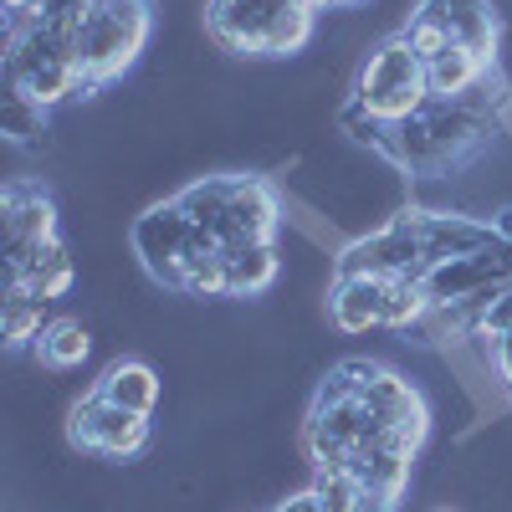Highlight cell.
I'll return each instance as SVG.
<instances>
[{"label":"cell","mask_w":512,"mask_h":512,"mask_svg":"<svg viewBox=\"0 0 512 512\" xmlns=\"http://www.w3.org/2000/svg\"><path fill=\"white\" fill-rule=\"evenodd\" d=\"M354 108H364L379 123H405L431 108V88H425V62L405 36H390L364 57L359 82H354Z\"/></svg>","instance_id":"6da1fadb"},{"label":"cell","mask_w":512,"mask_h":512,"mask_svg":"<svg viewBox=\"0 0 512 512\" xmlns=\"http://www.w3.org/2000/svg\"><path fill=\"white\" fill-rule=\"evenodd\" d=\"M492 231H497L502 241H512V205H507V210H497V216H492Z\"/></svg>","instance_id":"ffe728a7"},{"label":"cell","mask_w":512,"mask_h":512,"mask_svg":"<svg viewBox=\"0 0 512 512\" xmlns=\"http://www.w3.org/2000/svg\"><path fill=\"white\" fill-rule=\"evenodd\" d=\"M277 512H323V502H318L313 492H303V497H292V502H282Z\"/></svg>","instance_id":"d6986e66"},{"label":"cell","mask_w":512,"mask_h":512,"mask_svg":"<svg viewBox=\"0 0 512 512\" xmlns=\"http://www.w3.org/2000/svg\"><path fill=\"white\" fill-rule=\"evenodd\" d=\"M313 497L323 502V512H364V487L354 482V472H318Z\"/></svg>","instance_id":"9a60e30c"},{"label":"cell","mask_w":512,"mask_h":512,"mask_svg":"<svg viewBox=\"0 0 512 512\" xmlns=\"http://www.w3.org/2000/svg\"><path fill=\"white\" fill-rule=\"evenodd\" d=\"M31 349H36V359L47 364V369H77L82 359L93 354V333L82 328L77 318H52Z\"/></svg>","instance_id":"7c38bea8"},{"label":"cell","mask_w":512,"mask_h":512,"mask_svg":"<svg viewBox=\"0 0 512 512\" xmlns=\"http://www.w3.org/2000/svg\"><path fill=\"white\" fill-rule=\"evenodd\" d=\"M41 118H47V108H36V103L21 98V93H6V113H0V128H6V139L26 144L31 134H41Z\"/></svg>","instance_id":"ac0fdd59"},{"label":"cell","mask_w":512,"mask_h":512,"mask_svg":"<svg viewBox=\"0 0 512 512\" xmlns=\"http://www.w3.org/2000/svg\"><path fill=\"white\" fill-rule=\"evenodd\" d=\"M507 333H512V282H502L482 297V318H477L472 338H507Z\"/></svg>","instance_id":"e0dca14e"},{"label":"cell","mask_w":512,"mask_h":512,"mask_svg":"<svg viewBox=\"0 0 512 512\" xmlns=\"http://www.w3.org/2000/svg\"><path fill=\"white\" fill-rule=\"evenodd\" d=\"M328 318L338 333L384 328V277H333Z\"/></svg>","instance_id":"ba28073f"},{"label":"cell","mask_w":512,"mask_h":512,"mask_svg":"<svg viewBox=\"0 0 512 512\" xmlns=\"http://www.w3.org/2000/svg\"><path fill=\"white\" fill-rule=\"evenodd\" d=\"M72 446L93 451V456H108V461H128L149 446V415H134V410H118L108 405L98 390L88 400L72 405V425H67Z\"/></svg>","instance_id":"3957f363"},{"label":"cell","mask_w":512,"mask_h":512,"mask_svg":"<svg viewBox=\"0 0 512 512\" xmlns=\"http://www.w3.org/2000/svg\"><path fill=\"white\" fill-rule=\"evenodd\" d=\"M492 62L477 57L472 47H446L441 57L425 62V88H431V103H461L466 93H477L487 82Z\"/></svg>","instance_id":"9c48e42d"},{"label":"cell","mask_w":512,"mask_h":512,"mask_svg":"<svg viewBox=\"0 0 512 512\" xmlns=\"http://www.w3.org/2000/svg\"><path fill=\"white\" fill-rule=\"evenodd\" d=\"M180 292L185 297H221L226 292V251H210L200 262H190L180 272Z\"/></svg>","instance_id":"2e32d148"},{"label":"cell","mask_w":512,"mask_h":512,"mask_svg":"<svg viewBox=\"0 0 512 512\" xmlns=\"http://www.w3.org/2000/svg\"><path fill=\"white\" fill-rule=\"evenodd\" d=\"M441 512H451V507H441Z\"/></svg>","instance_id":"603a6c76"},{"label":"cell","mask_w":512,"mask_h":512,"mask_svg":"<svg viewBox=\"0 0 512 512\" xmlns=\"http://www.w3.org/2000/svg\"><path fill=\"white\" fill-rule=\"evenodd\" d=\"M11 287V282H6ZM16 287H31L36 297H47V303H57V297L72 287V256H67V246L57 241V246H47L31 262V272H26V282H16Z\"/></svg>","instance_id":"5bb4252c"},{"label":"cell","mask_w":512,"mask_h":512,"mask_svg":"<svg viewBox=\"0 0 512 512\" xmlns=\"http://www.w3.org/2000/svg\"><path fill=\"white\" fill-rule=\"evenodd\" d=\"M98 395L118 410H134V415H154L159 405V374L144 359H118L108 364V374L98 379Z\"/></svg>","instance_id":"30bf717a"},{"label":"cell","mask_w":512,"mask_h":512,"mask_svg":"<svg viewBox=\"0 0 512 512\" xmlns=\"http://www.w3.org/2000/svg\"><path fill=\"white\" fill-rule=\"evenodd\" d=\"M364 405H369L379 431H400L415 446L425 441V431H431V410H425L420 390H415L405 374H395V369H374L364 379Z\"/></svg>","instance_id":"8992f818"},{"label":"cell","mask_w":512,"mask_h":512,"mask_svg":"<svg viewBox=\"0 0 512 512\" xmlns=\"http://www.w3.org/2000/svg\"><path fill=\"white\" fill-rule=\"evenodd\" d=\"M41 0H6V11H36Z\"/></svg>","instance_id":"44dd1931"},{"label":"cell","mask_w":512,"mask_h":512,"mask_svg":"<svg viewBox=\"0 0 512 512\" xmlns=\"http://www.w3.org/2000/svg\"><path fill=\"white\" fill-rule=\"evenodd\" d=\"M282 262H277V251L272 241L262 246H241L226 256V297H256V292H267L277 282Z\"/></svg>","instance_id":"8fae6325"},{"label":"cell","mask_w":512,"mask_h":512,"mask_svg":"<svg viewBox=\"0 0 512 512\" xmlns=\"http://www.w3.org/2000/svg\"><path fill=\"white\" fill-rule=\"evenodd\" d=\"M420 16H431L436 26H446V36L456 47H472L477 57L492 62L497 52V16L487 0H420Z\"/></svg>","instance_id":"52a82bcc"},{"label":"cell","mask_w":512,"mask_h":512,"mask_svg":"<svg viewBox=\"0 0 512 512\" xmlns=\"http://www.w3.org/2000/svg\"><path fill=\"white\" fill-rule=\"evenodd\" d=\"M318 6H338V11H349V6H359V0H318Z\"/></svg>","instance_id":"7402d4cb"},{"label":"cell","mask_w":512,"mask_h":512,"mask_svg":"<svg viewBox=\"0 0 512 512\" xmlns=\"http://www.w3.org/2000/svg\"><path fill=\"white\" fill-rule=\"evenodd\" d=\"M6 349H26L41 338V328H47V297H36L31 287H6Z\"/></svg>","instance_id":"4fadbf2b"},{"label":"cell","mask_w":512,"mask_h":512,"mask_svg":"<svg viewBox=\"0 0 512 512\" xmlns=\"http://www.w3.org/2000/svg\"><path fill=\"white\" fill-rule=\"evenodd\" d=\"M282 226V200L267 180L256 175H231V200H226V216L216 226V241L221 251H241V246H262L272 241Z\"/></svg>","instance_id":"277c9868"},{"label":"cell","mask_w":512,"mask_h":512,"mask_svg":"<svg viewBox=\"0 0 512 512\" xmlns=\"http://www.w3.org/2000/svg\"><path fill=\"white\" fill-rule=\"evenodd\" d=\"M190 231H195V221L185 216L175 200L144 210V216L134 221V251H139V262H144L164 287H180V256H185V246H190Z\"/></svg>","instance_id":"5b68a950"},{"label":"cell","mask_w":512,"mask_h":512,"mask_svg":"<svg viewBox=\"0 0 512 512\" xmlns=\"http://www.w3.org/2000/svg\"><path fill=\"white\" fill-rule=\"evenodd\" d=\"M149 0H93L88 21H82L77 52H82V72H88V93L113 82L128 62L144 52L149 41Z\"/></svg>","instance_id":"7a4b0ae2"}]
</instances>
